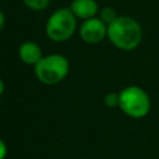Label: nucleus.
Here are the masks:
<instances>
[{
  "instance_id": "obj_2",
  "label": "nucleus",
  "mask_w": 159,
  "mask_h": 159,
  "mask_svg": "<svg viewBox=\"0 0 159 159\" xmlns=\"http://www.w3.org/2000/svg\"><path fill=\"white\" fill-rule=\"evenodd\" d=\"M150 97L142 87L130 84L119 92L120 111L133 119H142L150 112Z\"/></svg>"
},
{
  "instance_id": "obj_13",
  "label": "nucleus",
  "mask_w": 159,
  "mask_h": 159,
  "mask_svg": "<svg viewBox=\"0 0 159 159\" xmlns=\"http://www.w3.org/2000/svg\"><path fill=\"white\" fill-rule=\"evenodd\" d=\"M4 91H5V84H4V81L0 78V96L4 93Z\"/></svg>"
},
{
  "instance_id": "obj_4",
  "label": "nucleus",
  "mask_w": 159,
  "mask_h": 159,
  "mask_svg": "<svg viewBox=\"0 0 159 159\" xmlns=\"http://www.w3.org/2000/svg\"><path fill=\"white\" fill-rule=\"evenodd\" d=\"M76 16L70 7H61L53 11L46 22V35L56 42H62L72 37L76 31Z\"/></svg>"
},
{
  "instance_id": "obj_3",
  "label": "nucleus",
  "mask_w": 159,
  "mask_h": 159,
  "mask_svg": "<svg viewBox=\"0 0 159 159\" xmlns=\"http://www.w3.org/2000/svg\"><path fill=\"white\" fill-rule=\"evenodd\" d=\"M70 71V62L67 57L60 53H51L42 56L34 66L35 76L43 84H56L66 78Z\"/></svg>"
},
{
  "instance_id": "obj_8",
  "label": "nucleus",
  "mask_w": 159,
  "mask_h": 159,
  "mask_svg": "<svg viewBox=\"0 0 159 159\" xmlns=\"http://www.w3.org/2000/svg\"><path fill=\"white\" fill-rule=\"evenodd\" d=\"M117 12H116V10L112 7V6H104V7H102L101 10H99V19L104 22V24H107V26L111 24V22H113L116 19H117Z\"/></svg>"
},
{
  "instance_id": "obj_1",
  "label": "nucleus",
  "mask_w": 159,
  "mask_h": 159,
  "mask_svg": "<svg viewBox=\"0 0 159 159\" xmlns=\"http://www.w3.org/2000/svg\"><path fill=\"white\" fill-rule=\"evenodd\" d=\"M107 37L118 50L133 51L142 42L143 30L135 19L128 15H118L107 26Z\"/></svg>"
},
{
  "instance_id": "obj_6",
  "label": "nucleus",
  "mask_w": 159,
  "mask_h": 159,
  "mask_svg": "<svg viewBox=\"0 0 159 159\" xmlns=\"http://www.w3.org/2000/svg\"><path fill=\"white\" fill-rule=\"evenodd\" d=\"M70 9L76 17L82 20L96 17V15L99 12V6L96 0H73Z\"/></svg>"
},
{
  "instance_id": "obj_11",
  "label": "nucleus",
  "mask_w": 159,
  "mask_h": 159,
  "mask_svg": "<svg viewBox=\"0 0 159 159\" xmlns=\"http://www.w3.org/2000/svg\"><path fill=\"white\" fill-rule=\"evenodd\" d=\"M7 154V148H6V144L4 143V140L0 138V159H5Z\"/></svg>"
},
{
  "instance_id": "obj_9",
  "label": "nucleus",
  "mask_w": 159,
  "mask_h": 159,
  "mask_svg": "<svg viewBox=\"0 0 159 159\" xmlns=\"http://www.w3.org/2000/svg\"><path fill=\"white\" fill-rule=\"evenodd\" d=\"M22 1L29 9L35 10V11L45 10L50 4V0H22Z\"/></svg>"
},
{
  "instance_id": "obj_5",
  "label": "nucleus",
  "mask_w": 159,
  "mask_h": 159,
  "mask_svg": "<svg viewBox=\"0 0 159 159\" xmlns=\"http://www.w3.org/2000/svg\"><path fill=\"white\" fill-rule=\"evenodd\" d=\"M80 36L87 43H98L107 36V24L99 17L83 20L80 26Z\"/></svg>"
},
{
  "instance_id": "obj_10",
  "label": "nucleus",
  "mask_w": 159,
  "mask_h": 159,
  "mask_svg": "<svg viewBox=\"0 0 159 159\" xmlns=\"http://www.w3.org/2000/svg\"><path fill=\"white\" fill-rule=\"evenodd\" d=\"M104 104L109 108L119 107V92H108L104 96Z\"/></svg>"
},
{
  "instance_id": "obj_12",
  "label": "nucleus",
  "mask_w": 159,
  "mask_h": 159,
  "mask_svg": "<svg viewBox=\"0 0 159 159\" xmlns=\"http://www.w3.org/2000/svg\"><path fill=\"white\" fill-rule=\"evenodd\" d=\"M4 25H5V16H4L2 11L0 10V31H1V29L4 27Z\"/></svg>"
},
{
  "instance_id": "obj_7",
  "label": "nucleus",
  "mask_w": 159,
  "mask_h": 159,
  "mask_svg": "<svg viewBox=\"0 0 159 159\" xmlns=\"http://www.w3.org/2000/svg\"><path fill=\"white\" fill-rule=\"evenodd\" d=\"M19 57L25 65L35 66L42 57V50L36 42L25 41L19 47Z\"/></svg>"
}]
</instances>
